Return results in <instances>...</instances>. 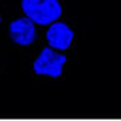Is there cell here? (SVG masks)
Masks as SVG:
<instances>
[{
  "label": "cell",
  "instance_id": "obj_4",
  "mask_svg": "<svg viewBox=\"0 0 121 121\" xmlns=\"http://www.w3.org/2000/svg\"><path fill=\"white\" fill-rule=\"evenodd\" d=\"M76 28L66 18H61L42 28V42L56 50L70 53L76 45Z\"/></svg>",
  "mask_w": 121,
  "mask_h": 121
},
{
  "label": "cell",
  "instance_id": "obj_5",
  "mask_svg": "<svg viewBox=\"0 0 121 121\" xmlns=\"http://www.w3.org/2000/svg\"><path fill=\"white\" fill-rule=\"evenodd\" d=\"M7 21V13H6V6L3 3V0H0V31H3L4 23Z\"/></svg>",
  "mask_w": 121,
  "mask_h": 121
},
{
  "label": "cell",
  "instance_id": "obj_3",
  "mask_svg": "<svg viewBox=\"0 0 121 121\" xmlns=\"http://www.w3.org/2000/svg\"><path fill=\"white\" fill-rule=\"evenodd\" d=\"M21 12L41 28L66 18V0H19Z\"/></svg>",
  "mask_w": 121,
  "mask_h": 121
},
{
  "label": "cell",
  "instance_id": "obj_1",
  "mask_svg": "<svg viewBox=\"0 0 121 121\" xmlns=\"http://www.w3.org/2000/svg\"><path fill=\"white\" fill-rule=\"evenodd\" d=\"M69 66V53L56 50L42 42L32 56L31 74L41 82H60L66 77Z\"/></svg>",
  "mask_w": 121,
  "mask_h": 121
},
{
  "label": "cell",
  "instance_id": "obj_2",
  "mask_svg": "<svg viewBox=\"0 0 121 121\" xmlns=\"http://www.w3.org/2000/svg\"><path fill=\"white\" fill-rule=\"evenodd\" d=\"M3 31L7 41L18 50L35 48L42 39V28L22 12L7 18Z\"/></svg>",
  "mask_w": 121,
  "mask_h": 121
},
{
  "label": "cell",
  "instance_id": "obj_6",
  "mask_svg": "<svg viewBox=\"0 0 121 121\" xmlns=\"http://www.w3.org/2000/svg\"><path fill=\"white\" fill-rule=\"evenodd\" d=\"M3 66H4V54H3V50L0 48V72H2Z\"/></svg>",
  "mask_w": 121,
  "mask_h": 121
}]
</instances>
